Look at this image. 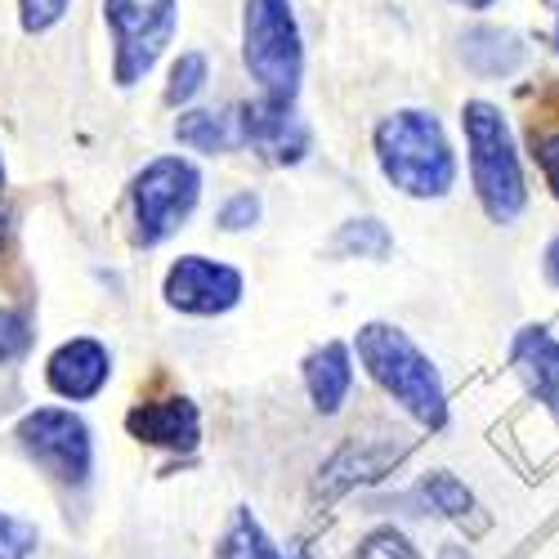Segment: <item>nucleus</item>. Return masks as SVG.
<instances>
[{
    "label": "nucleus",
    "instance_id": "1",
    "mask_svg": "<svg viewBox=\"0 0 559 559\" xmlns=\"http://www.w3.org/2000/svg\"><path fill=\"white\" fill-rule=\"evenodd\" d=\"M358 362L367 367V377L377 381L403 412H412L426 430H443L448 426V394L435 362L416 349V341L403 328L390 322H367L354 336Z\"/></svg>",
    "mask_w": 559,
    "mask_h": 559
},
{
    "label": "nucleus",
    "instance_id": "2",
    "mask_svg": "<svg viewBox=\"0 0 559 559\" xmlns=\"http://www.w3.org/2000/svg\"><path fill=\"white\" fill-rule=\"evenodd\" d=\"M381 175L407 198H443L456 183V157L435 112L403 108L377 126Z\"/></svg>",
    "mask_w": 559,
    "mask_h": 559
},
{
    "label": "nucleus",
    "instance_id": "3",
    "mask_svg": "<svg viewBox=\"0 0 559 559\" xmlns=\"http://www.w3.org/2000/svg\"><path fill=\"white\" fill-rule=\"evenodd\" d=\"M242 63L260 85V99L296 108L305 81V40L292 0H247L242 10Z\"/></svg>",
    "mask_w": 559,
    "mask_h": 559
},
{
    "label": "nucleus",
    "instance_id": "4",
    "mask_svg": "<svg viewBox=\"0 0 559 559\" xmlns=\"http://www.w3.org/2000/svg\"><path fill=\"white\" fill-rule=\"evenodd\" d=\"M461 126H465V148H471V179L488 219L497 224L520 219L528 193H524V170H520L515 144H510L506 117L492 104L475 99L461 108Z\"/></svg>",
    "mask_w": 559,
    "mask_h": 559
},
{
    "label": "nucleus",
    "instance_id": "5",
    "mask_svg": "<svg viewBox=\"0 0 559 559\" xmlns=\"http://www.w3.org/2000/svg\"><path fill=\"white\" fill-rule=\"evenodd\" d=\"M198 198H202V170L189 157L175 153L153 157L130 179V224H134L130 242L144 251L162 247L198 211Z\"/></svg>",
    "mask_w": 559,
    "mask_h": 559
},
{
    "label": "nucleus",
    "instance_id": "6",
    "mask_svg": "<svg viewBox=\"0 0 559 559\" xmlns=\"http://www.w3.org/2000/svg\"><path fill=\"white\" fill-rule=\"evenodd\" d=\"M104 23L112 32V81L139 85L179 27V0H104Z\"/></svg>",
    "mask_w": 559,
    "mask_h": 559
},
{
    "label": "nucleus",
    "instance_id": "7",
    "mask_svg": "<svg viewBox=\"0 0 559 559\" xmlns=\"http://www.w3.org/2000/svg\"><path fill=\"white\" fill-rule=\"evenodd\" d=\"M23 456L59 488H85L95 475V439L72 407H32L14 430Z\"/></svg>",
    "mask_w": 559,
    "mask_h": 559
},
{
    "label": "nucleus",
    "instance_id": "8",
    "mask_svg": "<svg viewBox=\"0 0 559 559\" xmlns=\"http://www.w3.org/2000/svg\"><path fill=\"white\" fill-rule=\"evenodd\" d=\"M242 273L224 264V260H206V255H179L166 269V283L162 296L170 309L179 313H193V318H215L228 313L233 305L242 300Z\"/></svg>",
    "mask_w": 559,
    "mask_h": 559
},
{
    "label": "nucleus",
    "instance_id": "9",
    "mask_svg": "<svg viewBox=\"0 0 559 559\" xmlns=\"http://www.w3.org/2000/svg\"><path fill=\"white\" fill-rule=\"evenodd\" d=\"M126 430H130V439L148 443V448H166V452L189 456L202 443V412H198L193 399H183V394L134 403L126 412Z\"/></svg>",
    "mask_w": 559,
    "mask_h": 559
},
{
    "label": "nucleus",
    "instance_id": "10",
    "mask_svg": "<svg viewBox=\"0 0 559 559\" xmlns=\"http://www.w3.org/2000/svg\"><path fill=\"white\" fill-rule=\"evenodd\" d=\"M45 381H50V390L68 403H90L112 381V354L95 336H72L50 354V362H45Z\"/></svg>",
    "mask_w": 559,
    "mask_h": 559
},
{
    "label": "nucleus",
    "instance_id": "11",
    "mask_svg": "<svg viewBox=\"0 0 559 559\" xmlns=\"http://www.w3.org/2000/svg\"><path fill=\"white\" fill-rule=\"evenodd\" d=\"M238 130H242V144L264 153L277 166H296L309 153V130L296 117V108H277V104H242L238 108Z\"/></svg>",
    "mask_w": 559,
    "mask_h": 559
},
{
    "label": "nucleus",
    "instance_id": "12",
    "mask_svg": "<svg viewBox=\"0 0 559 559\" xmlns=\"http://www.w3.org/2000/svg\"><path fill=\"white\" fill-rule=\"evenodd\" d=\"M305 390H309V399H313V407H318L322 416L341 412V403H345L349 390H354L349 345H341V341L318 345V349L305 358Z\"/></svg>",
    "mask_w": 559,
    "mask_h": 559
},
{
    "label": "nucleus",
    "instance_id": "13",
    "mask_svg": "<svg viewBox=\"0 0 559 559\" xmlns=\"http://www.w3.org/2000/svg\"><path fill=\"white\" fill-rule=\"evenodd\" d=\"M510 358H515V371L528 381V390L550 412H559V341L546 328H524L515 336V349H510Z\"/></svg>",
    "mask_w": 559,
    "mask_h": 559
},
{
    "label": "nucleus",
    "instance_id": "14",
    "mask_svg": "<svg viewBox=\"0 0 559 559\" xmlns=\"http://www.w3.org/2000/svg\"><path fill=\"white\" fill-rule=\"evenodd\" d=\"M524 95L537 99V108L528 112V148L559 198V81H542L537 90H524Z\"/></svg>",
    "mask_w": 559,
    "mask_h": 559
},
{
    "label": "nucleus",
    "instance_id": "15",
    "mask_svg": "<svg viewBox=\"0 0 559 559\" xmlns=\"http://www.w3.org/2000/svg\"><path fill=\"white\" fill-rule=\"evenodd\" d=\"M175 139H179V148H189V153H206V157L242 148L238 117H228V112H206V108L179 112V121H175Z\"/></svg>",
    "mask_w": 559,
    "mask_h": 559
},
{
    "label": "nucleus",
    "instance_id": "16",
    "mask_svg": "<svg viewBox=\"0 0 559 559\" xmlns=\"http://www.w3.org/2000/svg\"><path fill=\"white\" fill-rule=\"evenodd\" d=\"M465 68L479 72V76H506L524 63V45L515 32H501V27H475L465 36Z\"/></svg>",
    "mask_w": 559,
    "mask_h": 559
},
{
    "label": "nucleus",
    "instance_id": "17",
    "mask_svg": "<svg viewBox=\"0 0 559 559\" xmlns=\"http://www.w3.org/2000/svg\"><path fill=\"white\" fill-rule=\"evenodd\" d=\"M215 559H305V555H287V550H277L273 537L260 528V520L251 515L247 506L233 510V520L215 546Z\"/></svg>",
    "mask_w": 559,
    "mask_h": 559
},
{
    "label": "nucleus",
    "instance_id": "18",
    "mask_svg": "<svg viewBox=\"0 0 559 559\" xmlns=\"http://www.w3.org/2000/svg\"><path fill=\"white\" fill-rule=\"evenodd\" d=\"M390 461H399V448H371V443H349L332 465H328V475H341V471H349L341 484H336V492L341 488H349L354 479L362 484V479H381V471Z\"/></svg>",
    "mask_w": 559,
    "mask_h": 559
},
{
    "label": "nucleus",
    "instance_id": "19",
    "mask_svg": "<svg viewBox=\"0 0 559 559\" xmlns=\"http://www.w3.org/2000/svg\"><path fill=\"white\" fill-rule=\"evenodd\" d=\"M336 251L358 255V260H385L394 251V238H390V228L381 219H349L336 233Z\"/></svg>",
    "mask_w": 559,
    "mask_h": 559
},
{
    "label": "nucleus",
    "instance_id": "20",
    "mask_svg": "<svg viewBox=\"0 0 559 559\" xmlns=\"http://www.w3.org/2000/svg\"><path fill=\"white\" fill-rule=\"evenodd\" d=\"M206 76H211V63L202 50H189V55H179L175 68H170V81H166V104L170 108H183V104H193L202 90H206Z\"/></svg>",
    "mask_w": 559,
    "mask_h": 559
},
{
    "label": "nucleus",
    "instance_id": "21",
    "mask_svg": "<svg viewBox=\"0 0 559 559\" xmlns=\"http://www.w3.org/2000/svg\"><path fill=\"white\" fill-rule=\"evenodd\" d=\"M421 492H426V501L439 510V515H448V520H465L475 510L471 488H465L461 479H452V475H430Z\"/></svg>",
    "mask_w": 559,
    "mask_h": 559
},
{
    "label": "nucleus",
    "instance_id": "22",
    "mask_svg": "<svg viewBox=\"0 0 559 559\" xmlns=\"http://www.w3.org/2000/svg\"><path fill=\"white\" fill-rule=\"evenodd\" d=\"M36 332H32V318L23 309H10L0 305V367L5 362H19L27 349H32Z\"/></svg>",
    "mask_w": 559,
    "mask_h": 559
},
{
    "label": "nucleus",
    "instance_id": "23",
    "mask_svg": "<svg viewBox=\"0 0 559 559\" xmlns=\"http://www.w3.org/2000/svg\"><path fill=\"white\" fill-rule=\"evenodd\" d=\"M36 542H40L36 524H27V520L5 515V510H0V559H32L36 555Z\"/></svg>",
    "mask_w": 559,
    "mask_h": 559
},
{
    "label": "nucleus",
    "instance_id": "24",
    "mask_svg": "<svg viewBox=\"0 0 559 559\" xmlns=\"http://www.w3.org/2000/svg\"><path fill=\"white\" fill-rule=\"evenodd\" d=\"M72 10V0H19V23L27 36H40L63 23V14Z\"/></svg>",
    "mask_w": 559,
    "mask_h": 559
},
{
    "label": "nucleus",
    "instance_id": "25",
    "mask_svg": "<svg viewBox=\"0 0 559 559\" xmlns=\"http://www.w3.org/2000/svg\"><path fill=\"white\" fill-rule=\"evenodd\" d=\"M260 211H264V202L255 198V193H233L224 206H219V228L224 233H242V228H251V224H260Z\"/></svg>",
    "mask_w": 559,
    "mask_h": 559
},
{
    "label": "nucleus",
    "instance_id": "26",
    "mask_svg": "<svg viewBox=\"0 0 559 559\" xmlns=\"http://www.w3.org/2000/svg\"><path fill=\"white\" fill-rule=\"evenodd\" d=\"M358 559H416V550L407 546V537H403V533L381 528V533H371V537L362 542Z\"/></svg>",
    "mask_w": 559,
    "mask_h": 559
},
{
    "label": "nucleus",
    "instance_id": "27",
    "mask_svg": "<svg viewBox=\"0 0 559 559\" xmlns=\"http://www.w3.org/2000/svg\"><path fill=\"white\" fill-rule=\"evenodd\" d=\"M10 224H14V211H10L5 198H0V251H5V242H10Z\"/></svg>",
    "mask_w": 559,
    "mask_h": 559
},
{
    "label": "nucleus",
    "instance_id": "28",
    "mask_svg": "<svg viewBox=\"0 0 559 559\" xmlns=\"http://www.w3.org/2000/svg\"><path fill=\"white\" fill-rule=\"evenodd\" d=\"M546 273H550V283L559 287V238H555L550 251H546Z\"/></svg>",
    "mask_w": 559,
    "mask_h": 559
},
{
    "label": "nucleus",
    "instance_id": "29",
    "mask_svg": "<svg viewBox=\"0 0 559 559\" xmlns=\"http://www.w3.org/2000/svg\"><path fill=\"white\" fill-rule=\"evenodd\" d=\"M456 5H465V10H488L492 0H456Z\"/></svg>",
    "mask_w": 559,
    "mask_h": 559
},
{
    "label": "nucleus",
    "instance_id": "30",
    "mask_svg": "<svg viewBox=\"0 0 559 559\" xmlns=\"http://www.w3.org/2000/svg\"><path fill=\"white\" fill-rule=\"evenodd\" d=\"M0 183H5V162H0Z\"/></svg>",
    "mask_w": 559,
    "mask_h": 559
},
{
    "label": "nucleus",
    "instance_id": "31",
    "mask_svg": "<svg viewBox=\"0 0 559 559\" xmlns=\"http://www.w3.org/2000/svg\"><path fill=\"white\" fill-rule=\"evenodd\" d=\"M546 5H550V10H559V0H546Z\"/></svg>",
    "mask_w": 559,
    "mask_h": 559
},
{
    "label": "nucleus",
    "instance_id": "32",
    "mask_svg": "<svg viewBox=\"0 0 559 559\" xmlns=\"http://www.w3.org/2000/svg\"><path fill=\"white\" fill-rule=\"evenodd\" d=\"M555 45H559V27H555Z\"/></svg>",
    "mask_w": 559,
    "mask_h": 559
}]
</instances>
